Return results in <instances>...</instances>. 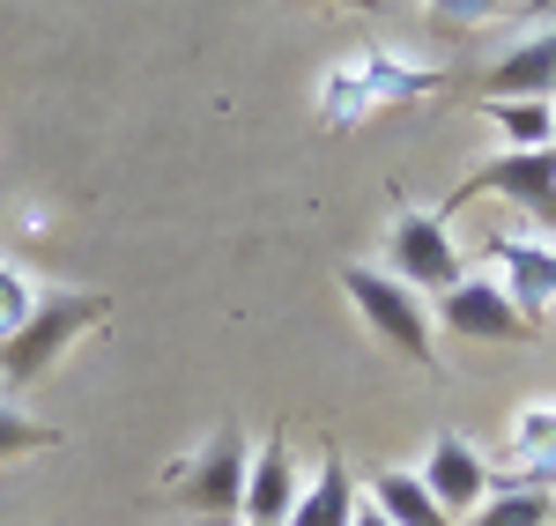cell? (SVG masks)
<instances>
[{"mask_svg": "<svg viewBox=\"0 0 556 526\" xmlns=\"http://www.w3.org/2000/svg\"><path fill=\"white\" fill-rule=\"evenodd\" d=\"M430 89H445V67L408 60V52H393V44H364V52H349V60H334V67L319 75L312 112H319L327 133H356L364 119H379L386 104H416Z\"/></svg>", "mask_w": 556, "mask_h": 526, "instance_id": "cell-1", "label": "cell"}, {"mask_svg": "<svg viewBox=\"0 0 556 526\" xmlns=\"http://www.w3.org/2000/svg\"><path fill=\"white\" fill-rule=\"evenodd\" d=\"M104 311H112L104 290H38V311L0 342V386H38L45 371H60V356L89 326H104Z\"/></svg>", "mask_w": 556, "mask_h": 526, "instance_id": "cell-2", "label": "cell"}, {"mask_svg": "<svg viewBox=\"0 0 556 526\" xmlns=\"http://www.w3.org/2000/svg\"><path fill=\"white\" fill-rule=\"evenodd\" d=\"M342 290H349V305H356V319L371 326V342L393 356H408L416 371H438V326H430V311L424 297L408 290V282H393L379 260H349L342 267Z\"/></svg>", "mask_w": 556, "mask_h": 526, "instance_id": "cell-3", "label": "cell"}, {"mask_svg": "<svg viewBox=\"0 0 556 526\" xmlns=\"http://www.w3.org/2000/svg\"><path fill=\"white\" fill-rule=\"evenodd\" d=\"M475 201H505V208H527L542 238H556V149H497V156H482L453 193H445V208L438 216L453 222L460 208Z\"/></svg>", "mask_w": 556, "mask_h": 526, "instance_id": "cell-4", "label": "cell"}, {"mask_svg": "<svg viewBox=\"0 0 556 526\" xmlns=\"http://www.w3.org/2000/svg\"><path fill=\"white\" fill-rule=\"evenodd\" d=\"M245 467H253V445L238 423H215L208 438L193 445L186 460L172 467V497L208 526H238L245 512Z\"/></svg>", "mask_w": 556, "mask_h": 526, "instance_id": "cell-5", "label": "cell"}, {"mask_svg": "<svg viewBox=\"0 0 556 526\" xmlns=\"http://www.w3.org/2000/svg\"><path fill=\"white\" fill-rule=\"evenodd\" d=\"M386 274L393 282H408L416 297L424 290H453L468 267H460V245H453V230H445V216L438 208H401V216L386 222Z\"/></svg>", "mask_w": 556, "mask_h": 526, "instance_id": "cell-6", "label": "cell"}, {"mask_svg": "<svg viewBox=\"0 0 556 526\" xmlns=\"http://www.w3.org/2000/svg\"><path fill=\"white\" fill-rule=\"evenodd\" d=\"M430 326L453 334V342H527V334H534V319L505 297L497 274H460V282L438 297V319H430Z\"/></svg>", "mask_w": 556, "mask_h": 526, "instance_id": "cell-7", "label": "cell"}, {"mask_svg": "<svg viewBox=\"0 0 556 526\" xmlns=\"http://www.w3.org/2000/svg\"><path fill=\"white\" fill-rule=\"evenodd\" d=\"M490 267L527 319L556 311V238L542 230H490Z\"/></svg>", "mask_w": 556, "mask_h": 526, "instance_id": "cell-8", "label": "cell"}, {"mask_svg": "<svg viewBox=\"0 0 556 526\" xmlns=\"http://www.w3.org/2000/svg\"><path fill=\"white\" fill-rule=\"evenodd\" d=\"M424 489L438 497V512L460 526V519H475V504L497 489V475H490V460H482L460 431H438L430 452H424Z\"/></svg>", "mask_w": 556, "mask_h": 526, "instance_id": "cell-9", "label": "cell"}, {"mask_svg": "<svg viewBox=\"0 0 556 526\" xmlns=\"http://www.w3.org/2000/svg\"><path fill=\"white\" fill-rule=\"evenodd\" d=\"M298 460H290V445L267 438L253 445V467H245V512H238V526H282L290 519V504H298Z\"/></svg>", "mask_w": 556, "mask_h": 526, "instance_id": "cell-10", "label": "cell"}, {"mask_svg": "<svg viewBox=\"0 0 556 526\" xmlns=\"http://www.w3.org/2000/svg\"><path fill=\"white\" fill-rule=\"evenodd\" d=\"M505 452H513V483L556 489V400H519L505 415Z\"/></svg>", "mask_w": 556, "mask_h": 526, "instance_id": "cell-11", "label": "cell"}, {"mask_svg": "<svg viewBox=\"0 0 556 526\" xmlns=\"http://www.w3.org/2000/svg\"><path fill=\"white\" fill-rule=\"evenodd\" d=\"M482 97H534V104H549L556 97V30L519 38L513 52L482 75Z\"/></svg>", "mask_w": 556, "mask_h": 526, "instance_id": "cell-12", "label": "cell"}, {"mask_svg": "<svg viewBox=\"0 0 556 526\" xmlns=\"http://www.w3.org/2000/svg\"><path fill=\"white\" fill-rule=\"evenodd\" d=\"M356 497H364V489H356V475H349V460H342V452H327L319 475L298 489V504H290V519H282V526H349V519H356Z\"/></svg>", "mask_w": 556, "mask_h": 526, "instance_id": "cell-13", "label": "cell"}, {"mask_svg": "<svg viewBox=\"0 0 556 526\" xmlns=\"http://www.w3.org/2000/svg\"><path fill=\"white\" fill-rule=\"evenodd\" d=\"M371 504H379L393 526H453L445 512H438V497L424 489V475H401V467H379L371 483H356Z\"/></svg>", "mask_w": 556, "mask_h": 526, "instance_id": "cell-14", "label": "cell"}, {"mask_svg": "<svg viewBox=\"0 0 556 526\" xmlns=\"http://www.w3.org/2000/svg\"><path fill=\"white\" fill-rule=\"evenodd\" d=\"M549 519H556V489H534V483L497 475V489L475 504L468 526H549Z\"/></svg>", "mask_w": 556, "mask_h": 526, "instance_id": "cell-15", "label": "cell"}, {"mask_svg": "<svg viewBox=\"0 0 556 526\" xmlns=\"http://www.w3.org/2000/svg\"><path fill=\"white\" fill-rule=\"evenodd\" d=\"M482 119L497 127L505 149H549V133H556V112H549V104H534V97H490Z\"/></svg>", "mask_w": 556, "mask_h": 526, "instance_id": "cell-16", "label": "cell"}, {"mask_svg": "<svg viewBox=\"0 0 556 526\" xmlns=\"http://www.w3.org/2000/svg\"><path fill=\"white\" fill-rule=\"evenodd\" d=\"M52 445H60V431L45 415H30V408H15V400L0 394V467L8 460H30V452H52Z\"/></svg>", "mask_w": 556, "mask_h": 526, "instance_id": "cell-17", "label": "cell"}, {"mask_svg": "<svg viewBox=\"0 0 556 526\" xmlns=\"http://www.w3.org/2000/svg\"><path fill=\"white\" fill-rule=\"evenodd\" d=\"M30 311H38V282H30L23 267L0 253V342H8V334H15V326H23Z\"/></svg>", "mask_w": 556, "mask_h": 526, "instance_id": "cell-18", "label": "cell"}, {"mask_svg": "<svg viewBox=\"0 0 556 526\" xmlns=\"http://www.w3.org/2000/svg\"><path fill=\"white\" fill-rule=\"evenodd\" d=\"M430 15H438V23H453V30H475V23L513 15V0H430Z\"/></svg>", "mask_w": 556, "mask_h": 526, "instance_id": "cell-19", "label": "cell"}, {"mask_svg": "<svg viewBox=\"0 0 556 526\" xmlns=\"http://www.w3.org/2000/svg\"><path fill=\"white\" fill-rule=\"evenodd\" d=\"M349 526H393V519H386V512L371 504V497H356V519H349Z\"/></svg>", "mask_w": 556, "mask_h": 526, "instance_id": "cell-20", "label": "cell"}, {"mask_svg": "<svg viewBox=\"0 0 556 526\" xmlns=\"http://www.w3.org/2000/svg\"><path fill=\"white\" fill-rule=\"evenodd\" d=\"M334 8H364V15H371V8H379V0H334Z\"/></svg>", "mask_w": 556, "mask_h": 526, "instance_id": "cell-21", "label": "cell"}, {"mask_svg": "<svg viewBox=\"0 0 556 526\" xmlns=\"http://www.w3.org/2000/svg\"><path fill=\"white\" fill-rule=\"evenodd\" d=\"M549 149H556V133H549Z\"/></svg>", "mask_w": 556, "mask_h": 526, "instance_id": "cell-22", "label": "cell"}]
</instances>
